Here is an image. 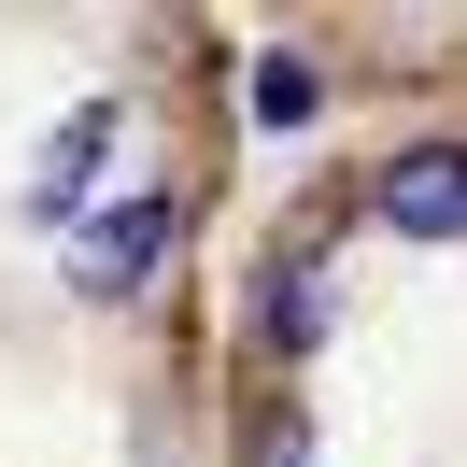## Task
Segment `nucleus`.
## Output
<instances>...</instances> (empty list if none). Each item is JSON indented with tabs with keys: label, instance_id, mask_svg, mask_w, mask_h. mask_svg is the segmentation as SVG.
Wrapping results in <instances>:
<instances>
[{
	"label": "nucleus",
	"instance_id": "obj_5",
	"mask_svg": "<svg viewBox=\"0 0 467 467\" xmlns=\"http://www.w3.org/2000/svg\"><path fill=\"white\" fill-rule=\"evenodd\" d=\"M255 114H269V128H297V114H312V71L269 57V71H255Z\"/></svg>",
	"mask_w": 467,
	"mask_h": 467
},
{
	"label": "nucleus",
	"instance_id": "obj_3",
	"mask_svg": "<svg viewBox=\"0 0 467 467\" xmlns=\"http://www.w3.org/2000/svg\"><path fill=\"white\" fill-rule=\"evenodd\" d=\"M99 156H114V114H71L57 142H43V184H29L43 227H71V213H86V171H99Z\"/></svg>",
	"mask_w": 467,
	"mask_h": 467
},
{
	"label": "nucleus",
	"instance_id": "obj_2",
	"mask_svg": "<svg viewBox=\"0 0 467 467\" xmlns=\"http://www.w3.org/2000/svg\"><path fill=\"white\" fill-rule=\"evenodd\" d=\"M382 213H397L410 241H467V142H410L397 171H382Z\"/></svg>",
	"mask_w": 467,
	"mask_h": 467
},
{
	"label": "nucleus",
	"instance_id": "obj_1",
	"mask_svg": "<svg viewBox=\"0 0 467 467\" xmlns=\"http://www.w3.org/2000/svg\"><path fill=\"white\" fill-rule=\"evenodd\" d=\"M156 255H171V199H156V184L71 227V284H86V297H128V284H142Z\"/></svg>",
	"mask_w": 467,
	"mask_h": 467
},
{
	"label": "nucleus",
	"instance_id": "obj_4",
	"mask_svg": "<svg viewBox=\"0 0 467 467\" xmlns=\"http://www.w3.org/2000/svg\"><path fill=\"white\" fill-rule=\"evenodd\" d=\"M312 326H326V284H312V269H284V297H269V340H312Z\"/></svg>",
	"mask_w": 467,
	"mask_h": 467
}]
</instances>
